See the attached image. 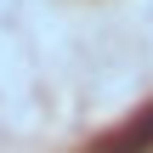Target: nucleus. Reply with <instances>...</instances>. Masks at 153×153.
<instances>
[{"mask_svg": "<svg viewBox=\"0 0 153 153\" xmlns=\"http://www.w3.org/2000/svg\"><path fill=\"white\" fill-rule=\"evenodd\" d=\"M91 153H153V108L131 114V119H119V125H114Z\"/></svg>", "mask_w": 153, "mask_h": 153, "instance_id": "nucleus-1", "label": "nucleus"}, {"mask_svg": "<svg viewBox=\"0 0 153 153\" xmlns=\"http://www.w3.org/2000/svg\"><path fill=\"white\" fill-rule=\"evenodd\" d=\"M131 23H136V40L148 45V57H153V0H131Z\"/></svg>", "mask_w": 153, "mask_h": 153, "instance_id": "nucleus-2", "label": "nucleus"}, {"mask_svg": "<svg viewBox=\"0 0 153 153\" xmlns=\"http://www.w3.org/2000/svg\"><path fill=\"white\" fill-rule=\"evenodd\" d=\"M6 6H11V0H0V11H6Z\"/></svg>", "mask_w": 153, "mask_h": 153, "instance_id": "nucleus-3", "label": "nucleus"}]
</instances>
